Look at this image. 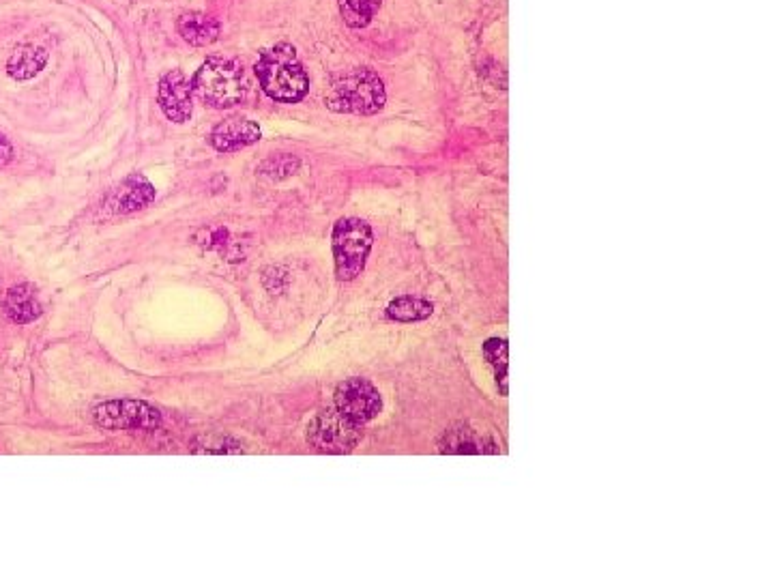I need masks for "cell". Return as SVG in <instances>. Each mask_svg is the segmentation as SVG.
Returning <instances> with one entry per match:
<instances>
[{
  "label": "cell",
  "instance_id": "cell-1",
  "mask_svg": "<svg viewBox=\"0 0 773 580\" xmlns=\"http://www.w3.org/2000/svg\"><path fill=\"white\" fill-rule=\"evenodd\" d=\"M254 71L262 93L277 104H299L310 93V76L290 43H275L262 50Z\"/></svg>",
  "mask_w": 773,
  "mask_h": 580
},
{
  "label": "cell",
  "instance_id": "cell-2",
  "mask_svg": "<svg viewBox=\"0 0 773 580\" xmlns=\"http://www.w3.org/2000/svg\"><path fill=\"white\" fill-rule=\"evenodd\" d=\"M189 84L194 97L215 110L239 106L250 95V80L243 63L228 56H209Z\"/></svg>",
  "mask_w": 773,
  "mask_h": 580
},
{
  "label": "cell",
  "instance_id": "cell-3",
  "mask_svg": "<svg viewBox=\"0 0 773 580\" xmlns=\"http://www.w3.org/2000/svg\"><path fill=\"white\" fill-rule=\"evenodd\" d=\"M387 91L381 76L368 67L350 69L346 74L335 76L325 95L329 110L338 114L370 116L385 108Z\"/></svg>",
  "mask_w": 773,
  "mask_h": 580
},
{
  "label": "cell",
  "instance_id": "cell-4",
  "mask_svg": "<svg viewBox=\"0 0 773 580\" xmlns=\"http://www.w3.org/2000/svg\"><path fill=\"white\" fill-rule=\"evenodd\" d=\"M374 245V232L359 217H342L331 232L335 275L340 282H353L363 273Z\"/></svg>",
  "mask_w": 773,
  "mask_h": 580
},
{
  "label": "cell",
  "instance_id": "cell-5",
  "mask_svg": "<svg viewBox=\"0 0 773 580\" xmlns=\"http://www.w3.org/2000/svg\"><path fill=\"white\" fill-rule=\"evenodd\" d=\"M305 439L320 454H350L361 443V426L350 422L335 406L318 411L308 424Z\"/></svg>",
  "mask_w": 773,
  "mask_h": 580
},
{
  "label": "cell",
  "instance_id": "cell-6",
  "mask_svg": "<svg viewBox=\"0 0 773 580\" xmlns=\"http://www.w3.org/2000/svg\"><path fill=\"white\" fill-rule=\"evenodd\" d=\"M95 424L110 432L119 430H144L151 432L162 426V413L155 406L142 400H108L95 406Z\"/></svg>",
  "mask_w": 773,
  "mask_h": 580
},
{
  "label": "cell",
  "instance_id": "cell-7",
  "mask_svg": "<svg viewBox=\"0 0 773 580\" xmlns=\"http://www.w3.org/2000/svg\"><path fill=\"white\" fill-rule=\"evenodd\" d=\"M335 409L359 426L370 424L383 411L381 391L368 379H348L335 389Z\"/></svg>",
  "mask_w": 773,
  "mask_h": 580
},
{
  "label": "cell",
  "instance_id": "cell-8",
  "mask_svg": "<svg viewBox=\"0 0 773 580\" xmlns=\"http://www.w3.org/2000/svg\"><path fill=\"white\" fill-rule=\"evenodd\" d=\"M157 101L168 121L181 125L192 119L194 93H192V84L187 82L183 71L172 69L170 74H166L162 80H159Z\"/></svg>",
  "mask_w": 773,
  "mask_h": 580
},
{
  "label": "cell",
  "instance_id": "cell-9",
  "mask_svg": "<svg viewBox=\"0 0 773 580\" xmlns=\"http://www.w3.org/2000/svg\"><path fill=\"white\" fill-rule=\"evenodd\" d=\"M441 454H499L501 443L488 430L471 424H456L447 428L439 439Z\"/></svg>",
  "mask_w": 773,
  "mask_h": 580
},
{
  "label": "cell",
  "instance_id": "cell-10",
  "mask_svg": "<svg viewBox=\"0 0 773 580\" xmlns=\"http://www.w3.org/2000/svg\"><path fill=\"white\" fill-rule=\"evenodd\" d=\"M260 136L262 134L256 121L245 119V116H230V119L213 127L209 144L220 153H235L252 147L260 140Z\"/></svg>",
  "mask_w": 773,
  "mask_h": 580
},
{
  "label": "cell",
  "instance_id": "cell-11",
  "mask_svg": "<svg viewBox=\"0 0 773 580\" xmlns=\"http://www.w3.org/2000/svg\"><path fill=\"white\" fill-rule=\"evenodd\" d=\"M153 198L155 187L151 181L140 177V174H134V177H127L121 187H116L108 200V207L112 213H134L151 205Z\"/></svg>",
  "mask_w": 773,
  "mask_h": 580
},
{
  "label": "cell",
  "instance_id": "cell-12",
  "mask_svg": "<svg viewBox=\"0 0 773 580\" xmlns=\"http://www.w3.org/2000/svg\"><path fill=\"white\" fill-rule=\"evenodd\" d=\"M3 312L9 321L16 325H28L37 321V318L43 314L41 301L37 297V288L33 284L11 286L3 301Z\"/></svg>",
  "mask_w": 773,
  "mask_h": 580
},
{
  "label": "cell",
  "instance_id": "cell-13",
  "mask_svg": "<svg viewBox=\"0 0 773 580\" xmlns=\"http://www.w3.org/2000/svg\"><path fill=\"white\" fill-rule=\"evenodd\" d=\"M177 31L187 43H192V46L207 48L220 39L222 24L215 18L207 16V13L192 11V13H183V16L177 20Z\"/></svg>",
  "mask_w": 773,
  "mask_h": 580
},
{
  "label": "cell",
  "instance_id": "cell-14",
  "mask_svg": "<svg viewBox=\"0 0 773 580\" xmlns=\"http://www.w3.org/2000/svg\"><path fill=\"white\" fill-rule=\"evenodd\" d=\"M48 54L35 46H22L11 54L7 71L13 80H31L39 71L46 67Z\"/></svg>",
  "mask_w": 773,
  "mask_h": 580
},
{
  "label": "cell",
  "instance_id": "cell-15",
  "mask_svg": "<svg viewBox=\"0 0 773 580\" xmlns=\"http://www.w3.org/2000/svg\"><path fill=\"white\" fill-rule=\"evenodd\" d=\"M387 318L396 323H419L426 321V318L432 316L434 306L428 299L413 297V295H402L389 301L387 306Z\"/></svg>",
  "mask_w": 773,
  "mask_h": 580
},
{
  "label": "cell",
  "instance_id": "cell-16",
  "mask_svg": "<svg viewBox=\"0 0 773 580\" xmlns=\"http://www.w3.org/2000/svg\"><path fill=\"white\" fill-rule=\"evenodd\" d=\"M484 357L494 370V381H497L499 394H509V381H507V366H509V344L505 338H488L484 342Z\"/></svg>",
  "mask_w": 773,
  "mask_h": 580
},
{
  "label": "cell",
  "instance_id": "cell-17",
  "mask_svg": "<svg viewBox=\"0 0 773 580\" xmlns=\"http://www.w3.org/2000/svg\"><path fill=\"white\" fill-rule=\"evenodd\" d=\"M338 5L344 22L350 28H366L376 16V11L381 9L383 0H338Z\"/></svg>",
  "mask_w": 773,
  "mask_h": 580
},
{
  "label": "cell",
  "instance_id": "cell-18",
  "mask_svg": "<svg viewBox=\"0 0 773 580\" xmlns=\"http://www.w3.org/2000/svg\"><path fill=\"white\" fill-rule=\"evenodd\" d=\"M194 454H241L243 452V443L228 437V434L220 432H211V434H202L194 443H192Z\"/></svg>",
  "mask_w": 773,
  "mask_h": 580
},
{
  "label": "cell",
  "instance_id": "cell-19",
  "mask_svg": "<svg viewBox=\"0 0 773 580\" xmlns=\"http://www.w3.org/2000/svg\"><path fill=\"white\" fill-rule=\"evenodd\" d=\"M299 159L297 157H290V155H282V157H275V159H269V162H265L260 166V172L267 174V177H273V179H284V177H290V174H295L299 170Z\"/></svg>",
  "mask_w": 773,
  "mask_h": 580
},
{
  "label": "cell",
  "instance_id": "cell-20",
  "mask_svg": "<svg viewBox=\"0 0 773 580\" xmlns=\"http://www.w3.org/2000/svg\"><path fill=\"white\" fill-rule=\"evenodd\" d=\"M13 159V147L11 142L0 134V168H5L9 162Z\"/></svg>",
  "mask_w": 773,
  "mask_h": 580
}]
</instances>
